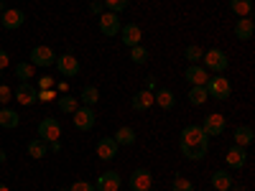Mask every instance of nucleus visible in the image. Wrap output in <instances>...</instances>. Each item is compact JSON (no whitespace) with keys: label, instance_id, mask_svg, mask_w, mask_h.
Listing matches in <instances>:
<instances>
[{"label":"nucleus","instance_id":"nucleus-1","mask_svg":"<svg viewBox=\"0 0 255 191\" xmlns=\"http://www.w3.org/2000/svg\"><path fill=\"white\" fill-rule=\"evenodd\" d=\"M179 151L186 161H202L209 151V138L199 125H186L179 133Z\"/></svg>","mask_w":255,"mask_h":191},{"label":"nucleus","instance_id":"nucleus-2","mask_svg":"<svg viewBox=\"0 0 255 191\" xmlns=\"http://www.w3.org/2000/svg\"><path fill=\"white\" fill-rule=\"evenodd\" d=\"M202 61H204L202 67H204L209 74H225L227 67H230V59H227V54H225L222 49H209V51H204Z\"/></svg>","mask_w":255,"mask_h":191},{"label":"nucleus","instance_id":"nucleus-3","mask_svg":"<svg viewBox=\"0 0 255 191\" xmlns=\"http://www.w3.org/2000/svg\"><path fill=\"white\" fill-rule=\"evenodd\" d=\"M204 87H207V95H209L212 99H217V102H225V99H230V95H232V84H230V79L222 77V74L209 77Z\"/></svg>","mask_w":255,"mask_h":191},{"label":"nucleus","instance_id":"nucleus-4","mask_svg":"<svg viewBox=\"0 0 255 191\" xmlns=\"http://www.w3.org/2000/svg\"><path fill=\"white\" fill-rule=\"evenodd\" d=\"M199 127L207 133V138H220V135L225 133V127H227V120H225V115H220V112H209V115L202 120Z\"/></svg>","mask_w":255,"mask_h":191},{"label":"nucleus","instance_id":"nucleus-5","mask_svg":"<svg viewBox=\"0 0 255 191\" xmlns=\"http://www.w3.org/2000/svg\"><path fill=\"white\" fill-rule=\"evenodd\" d=\"M72 120H74V127H77V130L90 133L92 127H95V122H97V115H95L92 107H77V110L72 112Z\"/></svg>","mask_w":255,"mask_h":191},{"label":"nucleus","instance_id":"nucleus-6","mask_svg":"<svg viewBox=\"0 0 255 191\" xmlns=\"http://www.w3.org/2000/svg\"><path fill=\"white\" fill-rule=\"evenodd\" d=\"M38 138L44 140V143H54L61 138V125L56 117H44L38 122Z\"/></svg>","mask_w":255,"mask_h":191},{"label":"nucleus","instance_id":"nucleus-7","mask_svg":"<svg viewBox=\"0 0 255 191\" xmlns=\"http://www.w3.org/2000/svg\"><path fill=\"white\" fill-rule=\"evenodd\" d=\"M128 184H130V191H151L153 176H151L148 168H135V171L130 174V179H128Z\"/></svg>","mask_w":255,"mask_h":191},{"label":"nucleus","instance_id":"nucleus-8","mask_svg":"<svg viewBox=\"0 0 255 191\" xmlns=\"http://www.w3.org/2000/svg\"><path fill=\"white\" fill-rule=\"evenodd\" d=\"M120 28H123V23H120V15L118 13H110V10H105L102 15H100V33L102 36H118L120 33Z\"/></svg>","mask_w":255,"mask_h":191},{"label":"nucleus","instance_id":"nucleus-9","mask_svg":"<svg viewBox=\"0 0 255 191\" xmlns=\"http://www.w3.org/2000/svg\"><path fill=\"white\" fill-rule=\"evenodd\" d=\"M56 69H59V74L61 77H77L79 74V59L74 56V54H61V56H56Z\"/></svg>","mask_w":255,"mask_h":191},{"label":"nucleus","instance_id":"nucleus-10","mask_svg":"<svg viewBox=\"0 0 255 191\" xmlns=\"http://www.w3.org/2000/svg\"><path fill=\"white\" fill-rule=\"evenodd\" d=\"M120 186H123V176L118 171H102L95 184L97 191H120Z\"/></svg>","mask_w":255,"mask_h":191},{"label":"nucleus","instance_id":"nucleus-11","mask_svg":"<svg viewBox=\"0 0 255 191\" xmlns=\"http://www.w3.org/2000/svg\"><path fill=\"white\" fill-rule=\"evenodd\" d=\"M54 61H56V54H54V49H49V46H33L31 49V64L33 67H54Z\"/></svg>","mask_w":255,"mask_h":191},{"label":"nucleus","instance_id":"nucleus-12","mask_svg":"<svg viewBox=\"0 0 255 191\" xmlns=\"http://www.w3.org/2000/svg\"><path fill=\"white\" fill-rule=\"evenodd\" d=\"M209 77H212V74L202 67V64H189L186 72H184V79L191 84V87H204Z\"/></svg>","mask_w":255,"mask_h":191},{"label":"nucleus","instance_id":"nucleus-13","mask_svg":"<svg viewBox=\"0 0 255 191\" xmlns=\"http://www.w3.org/2000/svg\"><path fill=\"white\" fill-rule=\"evenodd\" d=\"M120 41L128 46V49H133V46H140V38H143V31H140V26L138 23H125L123 28H120Z\"/></svg>","mask_w":255,"mask_h":191},{"label":"nucleus","instance_id":"nucleus-14","mask_svg":"<svg viewBox=\"0 0 255 191\" xmlns=\"http://www.w3.org/2000/svg\"><path fill=\"white\" fill-rule=\"evenodd\" d=\"M13 97H15V102H20V104H33L36 99H38V87H33L31 82H20L18 87H15V92H13Z\"/></svg>","mask_w":255,"mask_h":191},{"label":"nucleus","instance_id":"nucleus-15","mask_svg":"<svg viewBox=\"0 0 255 191\" xmlns=\"http://www.w3.org/2000/svg\"><path fill=\"white\" fill-rule=\"evenodd\" d=\"M0 23H3V28H8V31H15V28H20L26 23V13L18 10V8H8V10L0 13Z\"/></svg>","mask_w":255,"mask_h":191},{"label":"nucleus","instance_id":"nucleus-16","mask_svg":"<svg viewBox=\"0 0 255 191\" xmlns=\"http://www.w3.org/2000/svg\"><path fill=\"white\" fill-rule=\"evenodd\" d=\"M118 143H115V138H100L97 140V158L100 161H113V158H118Z\"/></svg>","mask_w":255,"mask_h":191},{"label":"nucleus","instance_id":"nucleus-17","mask_svg":"<svg viewBox=\"0 0 255 191\" xmlns=\"http://www.w3.org/2000/svg\"><path fill=\"white\" fill-rule=\"evenodd\" d=\"M225 161H227V166H230V168H245V163H248V153H245V148H240V145L232 143V145L227 148V153H225Z\"/></svg>","mask_w":255,"mask_h":191},{"label":"nucleus","instance_id":"nucleus-18","mask_svg":"<svg viewBox=\"0 0 255 191\" xmlns=\"http://www.w3.org/2000/svg\"><path fill=\"white\" fill-rule=\"evenodd\" d=\"M153 104H158L161 110H174L176 107V95L168 90V87H161V90H156L153 92Z\"/></svg>","mask_w":255,"mask_h":191},{"label":"nucleus","instance_id":"nucleus-19","mask_svg":"<svg viewBox=\"0 0 255 191\" xmlns=\"http://www.w3.org/2000/svg\"><path fill=\"white\" fill-rule=\"evenodd\" d=\"M130 107H133L135 112H145V110H151V107H153V92H148V90L135 92V95H133V99H130Z\"/></svg>","mask_w":255,"mask_h":191},{"label":"nucleus","instance_id":"nucleus-20","mask_svg":"<svg viewBox=\"0 0 255 191\" xmlns=\"http://www.w3.org/2000/svg\"><path fill=\"white\" fill-rule=\"evenodd\" d=\"M253 31H255V20L250 15L248 18H238V23H235V38L238 41H250Z\"/></svg>","mask_w":255,"mask_h":191},{"label":"nucleus","instance_id":"nucleus-21","mask_svg":"<svg viewBox=\"0 0 255 191\" xmlns=\"http://www.w3.org/2000/svg\"><path fill=\"white\" fill-rule=\"evenodd\" d=\"M209 181H212V189H215V191H230V186L235 184L230 171H215Z\"/></svg>","mask_w":255,"mask_h":191},{"label":"nucleus","instance_id":"nucleus-22","mask_svg":"<svg viewBox=\"0 0 255 191\" xmlns=\"http://www.w3.org/2000/svg\"><path fill=\"white\" fill-rule=\"evenodd\" d=\"M115 138V143L118 145H135V140H138V133L133 130V127H128V125H123V127H118V133L113 135Z\"/></svg>","mask_w":255,"mask_h":191},{"label":"nucleus","instance_id":"nucleus-23","mask_svg":"<svg viewBox=\"0 0 255 191\" xmlns=\"http://www.w3.org/2000/svg\"><path fill=\"white\" fill-rule=\"evenodd\" d=\"M232 138H235V145H240V148H248V145L253 143L255 133H253V127H250V125H240L238 130L232 133Z\"/></svg>","mask_w":255,"mask_h":191},{"label":"nucleus","instance_id":"nucleus-24","mask_svg":"<svg viewBox=\"0 0 255 191\" xmlns=\"http://www.w3.org/2000/svg\"><path fill=\"white\" fill-rule=\"evenodd\" d=\"M20 122V115L10 107H3L0 110V127H5V130H13V127H18Z\"/></svg>","mask_w":255,"mask_h":191},{"label":"nucleus","instance_id":"nucleus-25","mask_svg":"<svg viewBox=\"0 0 255 191\" xmlns=\"http://www.w3.org/2000/svg\"><path fill=\"white\" fill-rule=\"evenodd\" d=\"M77 99H82L84 102V107H92V104H97L100 102V90L95 87V84H87L82 92H79V97Z\"/></svg>","mask_w":255,"mask_h":191},{"label":"nucleus","instance_id":"nucleus-26","mask_svg":"<svg viewBox=\"0 0 255 191\" xmlns=\"http://www.w3.org/2000/svg\"><path fill=\"white\" fill-rule=\"evenodd\" d=\"M230 10L238 18H248L253 13V0H230Z\"/></svg>","mask_w":255,"mask_h":191},{"label":"nucleus","instance_id":"nucleus-27","mask_svg":"<svg viewBox=\"0 0 255 191\" xmlns=\"http://www.w3.org/2000/svg\"><path fill=\"white\" fill-rule=\"evenodd\" d=\"M46 153H49V143H44L41 138H36V140L28 143V156L31 158H44Z\"/></svg>","mask_w":255,"mask_h":191},{"label":"nucleus","instance_id":"nucleus-28","mask_svg":"<svg viewBox=\"0 0 255 191\" xmlns=\"http://www.w3.org/2000/svg\"><path fill=\"white\" fill-rule=\"evenodd\" d=\"M209 99V95H207V87H191L189 90V102L194 104V107H202V104Z\"/></svg>","mask_w":255,"mask_h":191},{"label":"nucleus","instance_id":"nucleus-29","mask_svg":"<svg viewBox=\"0 0 255 191\" xmlns=\"http://www.w3.org/2000/svg\"><path fill=\"white\" fill-rule=\"evenodd\" d=\"M202 56H204V49H202V46H197V44H189V46L184 49V59H186L189 64H199V61H202Z\"/></svg>","mask_w":255,"mask_h":191},{"label":"nucleus","instance_id":"nucleus-30","mask_svg":"<svg viewBox=\"0 0 255 191\" xmlns=\"http://www.w3.org/2000/svg\"><path fill=\"white\" fill-rule=\"evenodd\" d=\"M15 77H18L20 82H31V77H33V64H31V61L15 64Z\"/></svg>","mask_w":255,"mask_h":191},{"label":"nucleus","instance_id":"nucleus-31","mask_svg":"<svg viewBox=\"0 0 255 191\" xmlns=\"http://www.w3.org/2000/svg\"><path fill=\"white\" fill-rule=\"evenodd\" d=\"M77 102H79L77 97H69V95H64V97H59V102H56V104H59V110H61V112H67V115H72V112H74V110L79 107Z\"/></svg>","mask_w":255,"mask_h":191},{"label":"nucleus","instance_id":"nucleus-32","mask_svg":"<svg viewBox=\"0 0 255 191\" xmlns=\"http://www.w3.org/2000/svg\"><path fill=\"white\" fill-rule=\"evenodd\" d=\"M171 191H197V189H194V184H191L186 176L176 174V176H174V181H171Z\"/></svg>","mask_w":255,"mask_h":191},{"label":"nucleus","instance_id":"nucleus-33","mask_svg":"<svg viewBox=\"0 0 255 191\" xmlns=\"http://www.w3.org/2000/svg\"><path fill=\"white\" fill-rule=\"evenodd\" d=\"M148 59H151V54H148L145 46H133V49H130V61H133V64H145Z\"/></svg>","mask_w":255,"mask_h":191},{"label":"nucleus","instance_id":"nucleus-34","mask_svg":"<svg viewBox=\"0 0 255 191\" xmlns=\"http://www.w3.org/2000/svg\"><path fill=\"white\" fill-rule=\"evenodd\" d=\"M102 3H105V8H108L110 13H123L128 5H130V0H102Z\"/></svg>","mask_w":255,"mask_h":191},{"label":"nucleus","instance_id":"nucleus-35","mask_svg":"<svg viewBox=\"0 0 255 191\" xmlns=\"http://www.w3.org/2000/svg\"><path fill=\"white\" fill-rule=\"evenodd\" d=\"M69 191H97V189H95L92 181H74V184L69 186Z\"/></svg>","mask_w":255,"mask_h":191},{"label":"nucleus","instance_id":"nucleus-36","mask_svg":"<svg viewBox=\"0 0 255 191\" xmlns=\"http://www.w3.org/2000/svg\"><path fill=\"white\" fill-rule=\"evenodd\" d=\"M10 99H13V90L5 87V84H0V102L5 104V102H10Z\"/></svg>","mask_w":255,"mask_h":191},{"label":"nucleus","instance_id":"nucleus-37","mask_svg":"<svg viewBox=\"0 0 255 191\" xmlns=\"http://www.w3.org/2000/svg\"><path fill=\"white\" fill-rule=\"evenodd\" d=\"M90 10H92L95 15H102V13H105V3H102V0H92V3H90Z\"/></svg>","mask_w":255,"mask_h":191},{"label":"nucleus","instance_id":"nucleus-38","mask_svg":"<svg viewBox=\"0 0 255 191\" xmlns=\"http://www.w3.org/2000/svg\"><path fill=\"white\" fill-rule=\"evenodd\" d=\"M8 64H10V56H8V51H5V49H0V72H3V69L8 67Z\"/></svg>","mask_w":255,"mask_h":191},{"label":"nucleus","instance_id":"nucleus-39","mask_svg":"<svg viewBox=\"0 0 255 191\" xmlns=\"http://www.w3.org/2000/svg\"><path fill=\"white\" fill-rule=\"evenodd\" d=\"M51 84H54V82H51L49 77H44V79H41V82H38V87H41V90H49V87H51Z\"/></svg>","mask_w":255,"mask_h":191},{"label":"nucleus","instance_id":"nucleus-40","mask_svg":"<svg viewBox=\"0 0 255 191\" xmlns=\"http://www.w3.org/2000/svg\"><path fill=\"white\" fill-rule=\"evenodd\" d=\"M49 151H54V153H59V151H61V145H59V140L49 143Z\"/></svg>","mask_w":255,"mask_h":191},{"label":"nucleus","instance_id":"nucleus-41","mask_svg":"<svg viewBox=\"0 0 255 191\" xmlns=\"http://www.w3.org/2000/svg\"><path fill=\"white\" fill-rule=\"evenodd\" d=\"M230 191H245V189H243V186H235V184H232V186H230Z\"/></svg>","mask_w":255,"mask_h":191},{"label":"nucleus","instance_id":"nucleus-42","mask_svg":"<svg viewBox=\"0 0 255 191\" xmlns=\"http://www.w3.org/2000/svg\"><path fill=\"white\" fill-rule=\"evenodd\" d=\"M0 191H10V189H8L5 184H0Z\"/></svg>","mask_w":255,"mask_h":191},{"label":"nucleus","instance_id":"nucleus-43","mask_svg":"<svg viewBox=\"0 0 255 191\" xmlns=\"http://www.w3.org/2000/svg\"><path fill=\"white\" fill-rule=\"evenodd\" d=\"M5 10V3H3V0H0V13H3Z\"/></svg>","mask_w":255,"mask_h":191},{"label":"nucleus","instance_id":"nucleus-44","mask_svg":"<svg viewBox=\"0 0 255 191\" xmlns=\"http://www.w3.org/2000/svg\"><path fill=\"white\" fill-rule=\"evenodd\" d=\"M3 161H5V153H3V151H0V163H3Z\"/></svg>","mask_w":255,"mask_h":191},{"label":"nucleus","instance_id":"nucleus-45","mask_svg":"<svg viewBox=\"0 0 255 191\" xmlns=\"http://www.w3.org/2000/svg\"><path fill=\"white\" fill-rule=\"evenodd\" d=\"M0 74H3V72H0Z\"/></svg>","mask_w":255,"mask_h":191}]
</instances>
